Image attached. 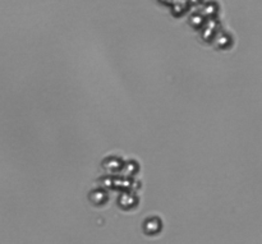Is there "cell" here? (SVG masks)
I'll list each match as a JSON object with an SVG mask.
<instances>
[{
  "label": "cell",
  "mask_w": 262,
  "mask_h": 244,
  "mask_svg": "<svg viewBox=\"0 0 262 244\" xmlns=\"http://www.w3.org/2000/svg\"><path fill=\"white\" fill-rule=\"evenodd\" d=\"M161 230H163V221L159 217H147L143 221V233L148 237H154V235L159 234Z\"/></svg>",
  "instance_id": "cell-1"
}]
</instances>
